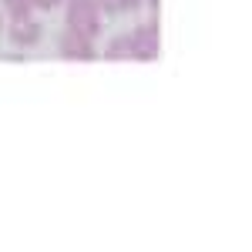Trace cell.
Listing matches in <instances>:
<instances>
[{"mask_svg": "<svg viewBox=\"0 0 252 252\" xmlns=\"http://www.w3.org/2000/svg\"><path fill=\"white\" fill-rule=\"evenodd\" d=\"M67 31H74L81 37L94 40L101 31V17H97L94 0H67Z\"/></svg>", "mask_w": 252, "mask_h": 252, "instance_id": "6da1fadb", "label": "cell"}, {"mask_svg": "<svg viewBox=\"0 0 252 252\" xmlns=\"http://www.w3.org/2000/svg\"><path fill=\"white\" fill-rule=\"evenodd\" d=\"M131 58L138 61H155L158 58V24H141L131 31Z\"/></svg>", "mask_w": 252, "mask_h": 252, "instance_id": "7a4b0ae2", "label": "cell"}, {"mask_svg": "<svg viewBox=\"0 0 252 252\" xmlns=\"http://www.w3.org/2000/svg\"><path fill=\"white\" fill-rule=\"evenodd\" d=\"M61 47V58H67V61H94V47H91V40L88 37H81V34H74V31H64L58 40Z\"/></svg>", "mask_w": 252, "mask_h": 252, "instance_id": "3957f363", "label": "cell"}, {"mask_svg": "<svg viewBox=\"0 0 252 252\" xmlns=\"http://www.w3.org/2000/svg\"><path fill=\"white\" fill-rule=\"evenodd\" d=\"M10 40L20 44V47H34L40 40V24L34 17H17L14 27H10Z\"/></svg>", "mask_w": 252, "mask_h": 252, "instance_id": "277c9868", "label": "cell"}, {"mask_svg": "<svg viewBox=\"0 0 252 252\" xmlns=\"http://www.w3.org/2000/svg\"><path fill=\"white\" fill-rule=\"evenodd\" d=\"M108 61H121V58H131V34H121V37L111 40V47L104 51Z\"/></svg>", "mask_w": 252, "mask_h": 252, "instance_id": "5b68a950", "label": "cell"}, {"mask_svg": "<svg viewBox=\"0 0 252 252\" xmlns=\"http://www.w3.org/2000/svg\"><path fill=\"white\" fill-rule=\"evenodd\" d=\"M7 3V10H10V17H31V10H34V3L31 0H3Z\"/></svg>", "mask_w": 252, "mask_h": 252, "instance_id": "8992f818", "label": "cell"}, {"mask_svg": "<svg viewBox=\"0 0 252 252\" xmlns=\"http://www.w3.org/2000/svg\"><path fill=\"white\" fill-rule=\"evenodd\" d=\"M97 7H104L108 14H118V10H125V0H94Z\"/></svg>", "mask_w": 252, "mask_h": 252, "instance_id": "52a82bcc", "label": "cell"}, {"mask_svg": "<svg viewBox=\"0 0 252 252\" xmlns=\"http://www.w3.org/2000/svg\"><path fill=\"white\" fill-rule=\"evenodd\" d=\"M31 3H34V7H40V10H51L58 0H31Z\"/></svg>", "mask_w": 252, "mask_h": 252, "instance_id": "ba28073f", "label": "cell"}]
</instances>
